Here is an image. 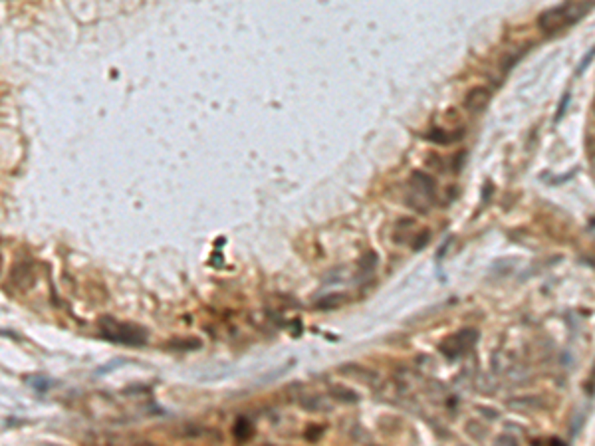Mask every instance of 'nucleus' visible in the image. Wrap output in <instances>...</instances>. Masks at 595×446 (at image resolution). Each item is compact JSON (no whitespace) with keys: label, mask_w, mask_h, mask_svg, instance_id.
<instances>
[{"label":"nucleus","mask_w":595,"mask_h":446,"mask_svg":"<svg viewBox=\"0 0 595 446\" xmlns=\"http://www.w3.org/2000/svg\"><path fill=\"white\" fill-rule=\"evenodd\" d=\"M594 8V0H567L556 8H549L538 17V28L544 34H558L572 24L587 17Z\"/></svg>","instance_id":"obj_1"},{"label":"nucleus","mask_w":595,"mask_h":446,"mask_svg":"<svg viewBox=\"0 0 595 446\" xmlns=\"http://www.w3.org/2000/svg\"><path fill=\"white\" fill-rule=\"evenodd\" d=\"M99 332L112 339L115 343H125V345H143L147 341V332L135 323L125 321H115L112 318H101L99 321Z\"/></svg>","instance_id":"obj_2"},{"label":"nucleus","mask_w":595,"mask_h":446,"mask_svg":"<svg viewBox=\"0 0 595 446\" xmlns=\"http://www.w3.org/2000/svg\"><path fill=\"white\" fill-rule=\"evenodd\" d=\"M436 196V185L433 176L425 173H413L411 176V196L407 199L409 205L417 208L418 212H429V208L434 203Z\"/></svg>","instance_id":"obj_3"},{"label":"nucleus","mask_w":595,"mask_h":446,"mask_svg":"<svg viewBox=\"0 0 595 446\" xmlns=\"http://www.w3.org/2000/svg\"><path fill=\"white\" fill-rule=\"evenodd\" d=\"M476 341H478V332L476 330H463V332L449 335L445 341H441L438 347L443 351V355H447L449 359H456V357H461L467 351L472 349Z\"/></svg>","instance_id":"obj_4"},{"label":"nucleus","mask_w":595,"mask_h":446,"mask_svg":"<svg viewBox=\"0 0 595 446\" xmlns=\"http://www.w3.org/2000/svg\"><path fill=\"white\" fill-rule=\"evenodd\" d=\"M492 99V92L484 85L472 88L465 97V110L470 113H483Z\"/></svg>","instance_id":"obj_5"},{"label":"nucleus","mask_w":595,"mask_h":446,"mask_svg":"<svg viewBox=\"0 0 595 446\" xmlns=\"http://www.w3.org/2000/svg\"><path fill=\"white\" fill-rule=\"evenodd\" d=\"M463 137V131H454V133H449V131H445L443 128H434L431 129L429 133H427V139L429 141H433V143H438V145H451L454 143V141H458Z\"/></svg>","instance_id":"obj_6"},{"label":"nucleus","mask_w":595,"mask_h":446,"mask_svg":"<svg viewBox=\"0 0 595 446\" xmlns=\"http://www.w3.org/2000/svg\"><path fill=\"white\" fill-rule=\"evenodd\" d=\"M252 425H250V420L248 418H239L236 420V425H234V436L239 438V440H248L250 436H252Z\"/></svg>","instance_id":"obj_7"},{"label":"nucleus","mask_w":595,"mask_h":446,"mask_svg":"<svg viewBox=\"0 0 595 446\" xmlns=\"http://www.w3.org/2000/svg\"><path fill=\"white\" fill-rule=\"evenodd\" d=\"M347 300V294H334V296H327V298H323L322 302L318 303V307L320 310H330V307H338V305H341V303Z\"/></svg>","instance_id":"obj_8"},{"label":"nucleus","mask_w":595,"mask_h":446,"mask_svg":"<svg viewBox=\"0 0 595 446\" xmlns=\"http://www.w3.org/2000/svg\"><path fill=\"white\" fill-rule=\"evenodd\" d=\"M332 395L339 398V401H345V403H357V401H359L357 393L345 389V387H334V389H332Z\"/></svg>","instance_id":"obj_9"},{"label":"nucleus","mask_w":595,"mask_h":446,"mask_svg":"<svg viewBox=\"0 0 595 446\" xmlns=\"http://www.w3.org/2000/svg\"><path fill=\"white\" fill-rule=\"evenodd\" d=\"M431 240V232L429 230H421L417 236L413 239V250H423Z\"/></svg>","instance_id":"obj_10"},{"label":"nucleus","mask_w":595,"mask_h":446,"mask_svg":"<svg viewBox=\"0 0 595 446\" xmlns=\"http://www.w3.org/2000/svg\"><path fill=\"white\" fill-rule=\"evenodd\" d=\"M592 60H594V50H589V52H587V56L581 60V64H579V68H578V74H581V72H583L587 65L592 64Z\"/></svg>","instance_id":"obj_11"},{"label":"nucleus","mask_w":595,"mask_h":446,"mask_svg":"<svg viewBox=\"0 0 595 446\" xmlns=\"http://www.w3.org/2000/svg\"><path fill=\"white\" fill-rule=\"evenodd\" d=\"M569 94H565V96H563V101H562V105H560V112H558V115H556V121H560V119H562L563 117V113H565V108H567V103H569Z\"/></svg>","instance_id":"obj_12"}]
</instances>
